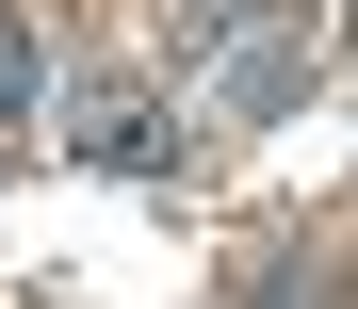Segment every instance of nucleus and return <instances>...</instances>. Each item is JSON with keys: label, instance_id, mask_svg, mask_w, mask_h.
<instances>
[{"label": "nucleus", "instance_id": "nucleus-1", "mask_svg": "<svg viewBox=\"0 0 358 309\" xmlns=\"http://www.w3.org/2000/svg\"><path fill=\"white\" fill-rule=\"evenodd\" d=\"M163 49L196 131H261L310 98V0H163Z\"/></svg>", "mask_w": 358, "mask_h": 309}, {"label": "nucleus", "instance_id": "nucleus-2", "mask_svg": "<svg viewBox=\"0 0 358 309\" xmlns=\"http://www.w3.org/2000/svg\"><path fill=\"white\" fill-rule=\"evenodd\" d=\"M66 147H82L98 179H179V114L114 82V98H82V131H66Z\"/></svg>", "mask_w": 358, "mask_h": 309}, {"label": "nucleus", "instance_id": "nucleus-3", "mask_svg": "<svg viewBox=\"0 0 358 309\" xmlns=\"http://www.w3.org/2000/svg\"><path fill=\"white\" fill-rule=\"evenodd\" d=\"M17 114H49V33L0 0V131H17Z\"/></svg>", "mask_w": 358, "mask_h": 309}, {"label": "nucleus", "instance_id": "nucleus-4", "mask_svg": "<svg viewBox=\"0 0 358 309\" xmlns=\"http://www.w3.org/2000/svg\"><path fill=\"white\" fill-rule=\"evenodd\" d=\"M245 309H342V293H326V261H261V293H245Z\"/></svg>", "mask_w": 358, "mask_h": 309}, {"label": "nucleus", "instance_id": "nucleus-5", "mask_svg": "<svg viewBox=\"0 0 358 309\" xmlns=\"http://www.w3.org/2000/svg\"><path fill=\"white\" fill-rule=\"evenodd\" d=\"M342 66H358V0H342Z\"/></svg>", "mask_w": 358, "mask_h": 309}]
</instances>
